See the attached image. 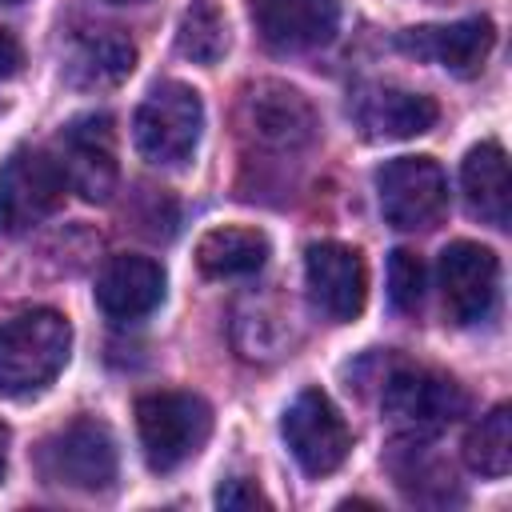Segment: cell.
I'll return each instance as SVG.
<instances>
[{
  "mask_svg": "<svg viewBox=\"0 0 512 512\" xmlns=\"http://www.w3.org/2000/svg\"><path fill=\"white\" fill-rule=\"evenodd\" d=\"M72 324L56 308H24L0 320V396L32 400L68 364Z\"/></svg>",
  "mask_w": 512,
  "mask_h": 512,
  "instance_id": "1",
  "label": "cell"
},
{
  "mask_svg": "<svg viewBox=\"0 0 512 512\" xmlns=\"http://www.w3.org/2000/svg\"><path fill=\"white\" fill-rule=\"evenodd\" d=\"M204 132V100L184 80H160L148 88L132 116V144L156 168H180L192 160Z\"/></svg>",
  "mask_w": 512,
  "mask_h": 512,
  "instance_id": "2",
  "label": "cell"
},
{
  "mask_svg": "<svg viewBox=\"0 0 512 512\" xmlns=\"http://www.w3.org/2000/svg\"><path fill=\"white\" fill-rule=\"evenodd\" d=\"M136 432L152 472L188 464L212 432V408L196 392H148L136 400Z\"/></svg>",
  "mask_w": 512,
  "mask_h": 512,
  "instance_id": "3",
  "label": "cell"
},
{
  "mask_svg": "<svg viewBox=\"0 0 512 512\" xmlns=\"http://www.w3.org/2000/svg\"><path fill=\"white\" fill-rule=\"evenodd\" d=\"M36 468L48 484H60L72 492H104V488H112V480L120 472V456H116V440H112L108 424L80 416V420L56 428L48 440H40Z\"/></svg>",
  "mask_w": 512,
  "mask_h": 512,
  "instance_id": "4",
  "label": "cell"
},
{
  "mask_svg": "<svg viewBox=\"0 0 512 512\" xmlns=\"http://www.w3.org/2000/svg\"><path fill=\"white\" fill-rule=\"evenodd\" d=\"M68 192V176L48 148H16L0 168V228L24 232L48 220Z\"/></svg>",
  "mask_w": 512,
  "mask_h": 512,
  "instance_id": "5",
  "label": "cell"
},
{
  "mask_svg": "<svg viewBox=\"0 0 512 512\" xmlns=\"http://www.w3.org/2000/svg\"><path fill=\"white\" fill-rule=\"evenodd\" d=\"M376 196L392 228L424 232L448 208V176L432 156H396L376 172Z\"/></svg>",
  "mask_w": 512,
  "mask_h": 512,
  "instance_id": "6",
  "label": "cell"
},
{
  "mask_svg": "<svg viewBox=\"0 0 512 512\" xmlns=\"http://www.w3.org/2000/svg\"><path fill=\"white\" fill-rule=\"evenodd\" d=\"M280 436L308 476H332L352 448V432L328 392L304 388L280 416Z\"/></svg>",
  "mask_w": 512,
  "mask_h": 512,
  "instance_id": "7",
  "label": "cell"
},
{
  "mask_svg": "<svg viewBox=\"0 0 512 512\" xmlns=\"http://www.w3.org/2000/svg\"><path fill=\"white\" fill-rule=\"evenodd\" d=\"M56 160L68 176V188L80 192L84 200H108L120 180L116 164V128L108 112H88L76 116L56 144Z\"/></svg>",
  "mask_w": 512,
  "mask_h": 512,
  "instance_id": "8",
  "label": "cell"
},
{
  "mask_svg": "<svg viewBox=\"0 0 512 512\" xmlns=\"http://www.w3.org/2000/svg\"><path fill=\"white\" fill-rule=\"evenodd\" d=\"M380 404L392 420H400L416 432L452 424L468 412V396L452 376L432 372V368H412V364H400L384 376Z\"/></svg>",
  "mask_w": 512,
  "mask_h": 512,
  "instance_id": "9",
  "label": "cell"
},
{
  "mask_svg": "<svg viewBox=\"0 0 512 512\" xmlns=\"http://www.w3.org/2000/svg\"><path fill=\"white\" fill-rule=\"evenodd\" d=\"M440 292L452 324H480L496 308L500 260L476 240H452L440 252Z\"/></svg>",
  "mask_w": 512,
  "mask_h": 512,
  "instance_id": "10",
  "label": "cell"
},
{
  "mask_svg": "<svg viewBox=\"0 0 512 512\" xmlns=\"http://www.w3.org/2000/svg\"><path fill=\"white\" fill-rule=\"evenodd\" d=\"M304 280H308L312 304L332 324H348V320H356L364 312L368 268H364V256L352 244H336V240L312 244L304 252Z\"/></svg>",
  "mask_w": 512,
  "mask_h": 512,
  "instance_id": "11",
  "label": "cell"
},
{
  "mask_svg": "<svg viewBox=\"0 0 512 512\" xmlns=\"http://www.w3.org/2000/svg\"><path fill=\"white\" fill-rule=\"evenodd\" d=\"M244 128L252 140L276 152H296L316 140V108L304 92L280 80H260L244 92Z\"/></svg>",
  "mask_w": 512,
  "mask_h": 512,
  "instance_id": "12",
  "label": "cell"
},
{
  "mask_svg": "<svg viewBox=\"0 0 512 512\" xmlns=\"http://www.w3.org/2000/svg\"><path fill=\"white\" fill-rule=\"evenodd\" d=\"M496 44V28L488 16H468V20H452V24H420V28H404L396 36V48L416 56V60H432L452 76H476L488 60Z\"/></svg>",
  "mask_w": 512,
  "mask_h": 512,
  "instance_id": "13",
  "label": "cell"
},
{
  "mask_svg": "<svg viewBox=\"0 0 512 512\" xmlns=\"http://www.w3.org/2000/svg\"><path fill=\"white\" fill-rule=\"evenodd\" d=\"M248 16L272 52H312L336 36V0H248Z\"/></svg>",
  "mask_w": 512,
  "mask_h": 512,
  "instance_id": "14",
  "label": "cell"
},
{
  "mask_svg": "<svg viewBox=\"0 0 512 512\" xmlns=\"http://www.w3.org/2000/svg\"><path fill=\"white\" fill-rule=\"evenodd\" d=\"M352 120L368 140H412L440 120V104L396 84H364L352 96Z\"/></svg>",
  "mask_w": 512,
  "mask_h": 512,
  "instance_id": "15",
  "label": "cell"
},
{
  "mask_svg": "<svg viewBox=\"0 0 512 512\" xmlns=\"http://www.w3.org/2000/svg\"><path fill=\"white\" fill-rule=\"evenodd\" d=\"M164 300V268L148 256L120 252L96 276V304L108 320L132 324Z\"/></svg>",
  "mask_w": 512,
  "mask_h": 512,
  "instance_id": "16",
  "label": "cell"
},
{
  "mask_svg": "<svg viewBox=\"0 0 512 512\" xmlns=\"http://www.w3.org/2000/svg\"><path fill=\"white\" fill-rule=\"evenodd\" d=\"M460 188H464V204L476 220H484L492 228H508L512 180H508V156L496 140L468 148V156L460 164Z\"/></svg>",
  "mask_w": 512,
  "mask_h": 512,
  "instance_id": "17",
  "label": "cell"
},
{
  "mask_svg": "<svg viewBox=\"0 0 512 512\" xmlns=\"http://www.w3.org/2000/svg\"><path fill=\"white\" fill-rule=\"evenodd\" d=\"M268 236L244 224H216L196 240V268L212 280L252 276L268 264Z\"/></svg>",
  "mask_w": 512,
  "mask_h": 512,
  "instance_id": "18",
  "label": "cell"
},
{
  "mask_svg": "<svg viewBox=\"0 0 512 512\" xmlns=\"http://www.w3.org/2000/svg\"><path fill=\"white\" fill-rule=\"evenodd\" d=\"M136 68V48L132 40L116 36V32H100L88 36L72 48L68 56V84L72 88H116L128 72Z\"/></svg>",
  "mask_w": 512,
  "mask_h": 512,
  "instance_id": "19",
  "label": "cell"
},
{
  "mask_svg": "<svg viewBox=\"0 0 512 512\" xmlns=\"http://www.w3.org/2000/svg\"><path fill=\"white\" fill-rule=\"evenodd\" d=\"M464 460L480 476H492V480L508 476V468H512V408L508 404H496L464 436Z\"/></svg>",
  "mask_w": 512,
  "mask_h": 512,
  "instance_id": "20",
  "label": "cell"
},
{
  "mask_svg": "<svg viewBox=\"0 0 512 512\" xmlns=\"http://www.w3.org/2000/svg\"><path fill=\"white\" fill-rule=\"evenodd\" d=\"M176 48L192 64H216L228 52V20L216 0H192L176 28Z\"/></svg>",
  "mask_w": 512,
  "mask_h": 512,
  "instance_id": "21",
  "label": "cell"
},
{
  "mask_svg": "<svg viewBox=\"0 0 512 512\" xmlns=\"http://www.w3.org/2000/svg\"><path fill=\"white\" fill-rule=\"evenodd\" d=\"M388 300L396 312H416L424 304V260L412 248L388 256Z\"/></svg>",
  "mask_w": 512,
  "mask_h": 512,
  "instance_id": "22",
  "label": "cell"
},
{
  "mask_svg": "<svg viewBox=\"0 0 512 512\" xmlns=\"http://www.w3.org/2000/svg\"><path fill=\"white\" fill-rule=\"evenodd\" d=\"M216 504L228 508V512H240V508H268V496H264L252 480L236 476V480H224V484L216 488Z\"/></svg>",
  "mask_w": 512,
  "mask_h": 512,
  "instance_id": "23",
  "label": "cell"
},
{
  "mask_svg": "<svg viewBox=\"0 0 512 512\" xmlns=\"http://www.w3.org/2000/svg\"><path fill=\"white\" fill-rule=\"evenodd\" d=\"M20 64H24V52H20V44H16V36L0 28V80H8V76H16V72H20Z\"/></svg>",
  "mask_w": 512,
  "mask_h": 512,
  "instance_id": "24",
  "label": "cell"
},
{
  "mask_svg": "<svg viewBox=\"0 0 512 512\" xmlns=\"http://www.w3.org/2000/svg\"><path fill=\"white\" fill-rule=\"evenodd\" d=\"M4 468H8V424L0 420V480H4Z\"/></svg>",
  "mask_w": 512,
  "mask_h": 512,
  "instance_id": "25",
  "label": "cell"
},
{
  "mask_svg": "<svg viewBox=\"0 0 512 512\" xmlns=\"http://www.w3.org/2000/svg\"><path fill=\"white\" fill-rule=\"evenodd\" d=\"M112 4H144V0H112Z\"/></svg>",
  "mask_w": 512,
  "mask_h": 512,
  "instance_id": "26",
  "label": "cell"
},
{
  "mask_svg": "<svg viewBox=\"0 0 512 512\" xmlns=\"http://www.w3.org/2000/svg\"><path fill=\"white\" fill-rule=\"evenodd\" d=\"M8 4H12V0H8Z\"/></svg>",
  "mask_w": 512,
  "mask_h": 512,
  "instance_id": "27",
  "label": "cell"
}]
</instances>
